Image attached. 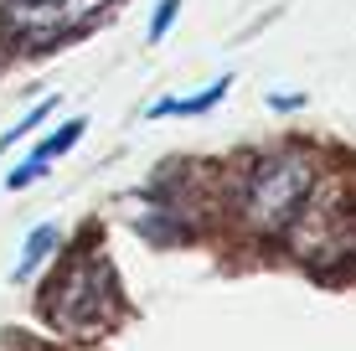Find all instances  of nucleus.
<instances>
[{
  "mask_svg": "<svg viewBox=\"0 0 356 351\" xmlns=\"http://www.w3.org/2000/svg\"><path fill=\"white\" fill-rule=\"evenodd\" d=\"M114 269H108L104 253H78V259L63 263V274H57L52 284H47L42 295V310L47 320L57 325V331L67 336H98L114 325Z\"/></svg>",
  "mask_w": 356,
  "mask_h": 351,
  "instance_id": "1",
  "label": "nucleus"
},
{
  "mask_svg": "<svg viewBox=\"0 0 356 351\" xmlns=\"http://www.w3.org/2000/svg\"><path fill=\"white\" fill-rule=\"evenodd\" d=\"M315 186V161L305 150H268L248 165L243 181V217L259 233H279L284 222H294Z\"/></svg>",
  "mask_w": 356,
  "mask_h": 351,
  "instance_id": "2",
  "label": "nucleus"
},
{
  "mask_svg": "<svg viewBox=\"0 0 356 351\" xmlns=\"http://www.w3.org/2000/svg\"><path fill=\"white\" fill-rule=\"evenodd\" d=\"M83 129H88V119H67V124H63V129H57V135H52V140H42V145H36V150H31V161H26V165H16V171H10V186H16V191H21V186H31V181H36V176H42V171H47V165H52V161H57V155H63V150H67V145H78V135H83Z\"/></svg>",
  "mask_w": 356,
  "mask_h": 351,
  "instance_id": "3",
  "label": "nucleus"
},
{
  "mask_svg": "<svg viewBox=\"0 0 356 351\" xmlns=\"http://www.w3.org/2000/svg\"><path fill=\"white\" fill-rule=\"evenodd\" d=\"M222 99H227V78H217L212 88L186 93V99H155V104H150V119H170V114H207V108H217Z\"/></svg>",
  "mask_w": 356,
  "mask_h": 351,
  "instance_id": "4",
  "label": "nucleus"
},
{
  "mask_svg": "<svg viewBox=\"0 0 356 351\" xmlns=\"http://www.w3.org/2000/svg\"><path fill=\"white\" fill-rule=\"evenodd\" d=\"M114 6H119V0H57V36L83 31V26H93V21H104Z\"/></svg>",
  "mask_w": 356,
  "mask_h": 351,
  "instance_id": "5",
  "label": "nucleus"
},
{
  "mask_svg": "<svg viewBox=\"0 0 356 351\" xmlns=\"http://www.w3.org/2000/svg\"><path fill=\"white\" fill-rule=\"evenodd\" d=\"M52 248H57V227L47 222V227H36V233L26 238V248H21V259H16V279H31V269H36Z\"/></svg>",
  "mask_w": 356,
  "mask_h": 351,
  "instance_id": "6",
  "label": "nucleus"
},
{
  "mask_svg": "<svg viewBox=\"0 0 356 351\" xmlns=\"http://www.w3.org/2000/svg\"><path fill=\"white\" fill-rule=\"evenodd\" d=\"M52 108H57V93H47V99H42V104H36V108H31V114H26V119H21V124H16V129H10V135H0V150H6V145H16L21 135H31V129H36V124H42V119H47V114H52Z\"/></svg>",
  "mask_w": 356,
  "mask_h": 351,
  "instance_id": "7",
  "label": "nucleus"
},
{
  "mask_svg": "<svg viewBox=\"0 0 356 351\" xmlns=\"http://www.w3.org/2000/svg\"><path fill=\"white\" fill-rule=\"evenodd\" d=\"M176 10H181V0H161V6H155V16H150V42H161V36L170 31V21H176Z\"/></svg>",
  "mask_w": 356,
  "mask_h": 351,
  "instance_id": "8",
  "label": "nucleus"
},
{
  "mask_svg": "<svg viewBox=\"0 0 356 351\" xmlns=\"http://www.w3.org/2000/svg\"><path fill=\"white\" fill-rule=\"evenodd\" d=\"M268 104H274V108H300L305 99H300V93H268Z\"/></svg>",
  "mask_w": 356,
  "mask_h": 351,
  "instance_id": "9",
  "label": "nucleus"
},
{
  "mask_svg": "<svg viewBox=\"0 0 356 351\" xmlns=\"http://www.w3.org/2000/svg\"><path fill=\"white\" fill-rule=\"evenodd\" d=\"M36 6H52V0H6V10H36Z\"/></svg>",
  "mask_w": 356,
  "mask_h": 351,
  "instance_id": "10",
  "label": "nucleus"
}]
</instances>
